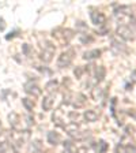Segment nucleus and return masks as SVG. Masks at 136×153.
<instances>
[{
    "mask_svg": "<svg viewBox=\"0 0 136 153\" xmlns=\"http://www.w3.org/2000/svg\"><path fill=\"white\" fill-rule=\"evenodd\" d=\"M91 96H93V100H95V101H101V100L104 99V89H101V88H94Z\"/></svg>",
    "mask_w": 136,
    "mask_h": 153,
    "instance_id": "obj_13",
    "label": "nucleus"
},
{
    "mask_svg": "<svg viewBox=\"0 0 136 153\" xmlns=\"http://www.w3.org/2000/svg\"><path fill=\"white\" fill-rule=\"evenodd\" d=\"M72 37H74V32H72V30H70V29H65V30H64V38H65L67 41H68V40H71Z\"/></svg>",
    "mask_w": 136,
    "mask_h": 153,
    "instance_id": "obj_17",
    "label": "nucleus"
},
{
    "mask_svg": "<svg viewBox=\"0 0 136 153\" xmlns=\"http://www.w3.org/2000/svg\"><path fill=\"white\" fill-rule=\"evenodd\" d=\"M83 67H76L75 68V71H74V74H75V76L76 78H80V76H82V74H83Z\"/></svg>",
    "mask_w": 136,
    "mask_h": 153,
    "instance_id": "obj_19",
    "label": "nucleus"
},
{
    "mask_svg": "<svg viewBox=\"0 0 136 153\" xmlns=\"http://www.w3.org/2000/svg\"><path fill=\"white\" fill-rule=\"evenodd\" d=\"M131 22H132V26L136 29V19L135 18H131Z\"/></svg>",
    "mask_w": 136,
    "mask_h": 153,
    "instance_id": "obj_27",
    "label": "nucleus"
},
{
    "mask_svg": "<svg viewBox=\"0 0 136 153\" xmlns=\"http://www.w3.org/2000/svg\"><path fill=\"white\" fill-rule=\"evenodd\" d=\"M22 104L27 111H33V108H34V101L30 99H22Z\"/></svg>",
    "mask_w": 136,
    "mask_h": 153,
    "instance_id": "obj_14",
    "label": "nucleus"
},
{
    "mask_svg": "<svg viewBox=\"0 0 136 153\" xmlns=\"http://www.w3.org/2000/svg\"><path fill=\"white\" fill-rule=\"evenodd\" d=\"M72 104L75 108H80V107H83V105L86 104V97L83 94H80V93H78V94L75 96V99H74Z\"/></svg>",
    "mask_w": 136,
    "mask_h": 153,
    "instance_id": "obj_9",
    "label": "nucleus"
},
{
    "mask_svg": "<svg viewBox=\"0 0 136 153\" xmlns=\"http://www.w3.org/2000/svg\"><path fill=\"white\" fill-rule=\"evenodd\" d=\"M23 52H25V55H30V47L27 44L23 45Z\"/></svg>",
    "mask_w": 136,
    "mask_h": 153,
    "instance_id": "obj_24",
    "label": "nucleus"
},
{
    "mask_svg": "<svg viewBox=\"0 0 136 153\" xmlns=\"http://www.w3.org/2000/svg\"><path fill=\"white\" fill-rule=\"evenodd\" d=\"M132 81H133V82H136V70L132 73Z\"/></svg>",
    "mask_w": 136,
    "mask_h": 153,
    "instance_id": "obj_28",
    "label": "nucleus"
},
{
    "mask_svg": "<svg viewBox=\"0 0 136 153\" xmlns=\"http://www.w3.org/2000/svg\"><path fill=\"white\" fill-rule=\"evenodd\" d=\"M83 116H85V119L87 122H95L97 119L99 118V114L97 111H94V109H89V111L85 112V115H83Z\"/></svg>",
    "mask_w": 136,
    "mask_h": 153,
    "instance_id": "obj_7",
    "label": "nucleus"
},
{
    "mask_svg": "<svg viewBox=\"0 0 136 153\" xmlns=\"http://www.w3.org/2000/svg\"><path fill=\"white\" fill-rule=\"evenodd\" d=\"M91 21L94 25L102 26V25H105V22H106V16H105L102 13H91Z\"/></svg>",
    "mask_w": 136,
    "mask_h": 153,
    "instance_id": "obj_6",
    "label": "nucleus"
},
{
    "mask_svg": "<svg viewBox=\"0 0 136 153\" xmlns=\"http://www.w3.org/2000/svg\"><path fill=\"white\" fill-rule=\"evenodd\" d=\"M116 33H117L118 37H121L123 40H125V41H132L133 38V32L132 29L129 27V26H125V25H121L117 27V30H116Z\"/></svg>",
    "mask_w": 136,
    "mask_h": 153,
    "instance_id": "obj_2",
    "label": "nucleus"
},
{
    "mask_svg": "<svg viewBox=\"0 0 136 153\" xmlns=\"http://www.w3.org/2000/svg\"><path fill=\"white\" fill-rule=\"evenodd\" d=\"M101 56V49H93V51H87L83 57L86 60H91V59H97V57Z\"/></svg>",
    "mask_w": 136,
    "mask_h": 153,
    "instance_id": "obj_10",
    "label": "nucleus"
},
{
    "mask_svg": "<svg viewBox=\"0 0 136 153\" xmlns=\"http://www.w3.org/2000/svg\"><path fill=\"white\" fill-rule=\"evenodd\" d=\"M56 86H57V82H56V81H51V82L46 85V90H48V92H52V90H53L52 88H56Z\"/></svg>",
    "mask_w": 136,
    "mask_h": 153,
    "instance_id": "obj_20",
    "label": "nucleus"
},
{
    "mask_svg": "<svg viewBox=\"0 0 136 153\" xmlns=\"http://www.w3.org/2000/svg\"><path fill=\"white\" fill-rule=\"evenodd\" d=\"M75 152V149H74L72 143L71 142H65L64 143V153H74Z\"/></svg>",
    "mask_w": 136,
    "mask_h": 153,
    "instance_id": "obj_16",
    "label": "nucleus"
},
{
    "mask_svg": "<svg viewBox=\"0 0 136 153\" xmlns=\"http://www.w3.org/2000/svg\"><path fill=\"white\" fill-rule=\"evenodd\" d=\"M97 32L99 33V34H106V33H109V29H98V30H97Z\"/></svg>",
    "mask_w": 136,
    "mask_h": 153,
    "instance_id": "obj_26",
    "label": "nucleus"
},
{
    "mask_svg": "<svg viewBox=\"0 0 136 153\" xmlns=\"http://www.w3.org/2000/svg\"><path fill=\"white\" fill-rule=\"evenodd\" d=\"M128 115H129L131 118H133L136 120V109H131V111L128 112Z\"/></svg>",
    "mask_w": 136,
    "mask_h": 153,
    "instance_id": "obj_25",
    "label": "nucleus"
},
{
    "mask_svg": "<svg viewBox=\"0 0 136 153\" xmlns=\"http://www.w3.org/2000/svg\"><path fill=\"white\" fill-rule=\"evenodd\" d=\"M8 120H10V124H11V127L15 128V130H22V126L19 124L21 122V116L18 114H10L8 115Z\"/></svg>",
    "mask_w": 136,
    "mask_h": 153,
    "instance_id": "obj_5",
    "label": "nucleus"
},
{
    "mask_svg": "<svg viewBox=\"0 0 136 153\" xmlns=\"http://www.w3.org/2000/svg\"><path fill=\"white\" fill-rule=\"evenodd\" d=\"M125 150H127V153H136V148L132 146V145H127Z\"/></svg>",
    "mask_w": 136,
    "mask_h": 153,
    "instance_id": "obj_21",
    "label": "nucleus"
},
{
    "mask_svg": "<svg viewBox=\"0 0 136 153\" xmlns=\"http://www.w3.org/2000/svg\"><path fill=\"white\" fill-rule=\"evenodd\" d=\"M105 75H106V70H105L104 66H99L95 68V79H97V82H101V81H104Z\"/></svg>",
    "mask_w": 136,
    "mask_h": 153,
    "instance_id": "obj_11",
    "label": "nucleus"
},
{
    "mask_svg": "<svg viewBox=\"0 0 136 153\" xmlns=\"http://www.w3.org/2000/svg\"><path fill=\"white\" fill-rule=\"evenodd\" d=\"M48 142L51 143V145H57V143L60 142V135L54 131H49L48 133Z\"/></svg>",
    "mask_w": 136,
    "mask_h": 153,
    "instance_id": "obj_12",
    "label": "nucleus"
},
{
    "mask_svg": "<svg viewBox=\"0 0 136 153\" xmlns=\"http://www.w3.org/2000/svg\"><path fill=\"white\" fill-rule=\"evenodd\" d=\"M106 150H108V143L105 141H101L98 143V153H106Z\"/></svg>",
    "mask_w": 136,
    "mask_h": 153,
    "instance_id": "obj_15",
    "label": "nucleus"
},
{
    "mask_svg": "<svg viewBox=\"0 0 136 153\" xmlns=\"http://www.w3.org/2000/svg\"><path fill=\"white\" fill-rule=\"evenodd\" d=\"M116 153H127L125 146H124V145H118V146L116 148Z\"/></svg>",
    "mask_w": 136,
    "mask_h": 153,
    "instance_id": "obj_22",
    "label": "nucleus"
},
{
    "mask_svg": "<svg viewBox=\"0 0 136 153\" xmlns=\"http://www.w3.org/2000/svg\"><path fill=\"white\" fill-rule=\"evenodd\" d=\"M80 41H82L83 44H86V42H91L93 41V37H90V36H85V34H80Z\"/></svg>",
    "mask_w": 136,
    "mask_h": 153,
    "instance_id": "obj_18",
    "label": "nucleus"
},
{
    "mask_svg": "<svg viewBox=\"0 0 136 153\" xmlns=\"http://www.w3.org/2000/svg\"><path fill=\"white\" fill-rule=\"evenodd\" d=\"M7 148H8V145H7L6 142H0V153H3L7 150Z\"/></svg>",
    "mask_w": 136,
    "mask_h": 153,
    "instance_id": "obj_23",
    "label": "nucleus"
},
{
    "mask_svg": "<svg viewBox=\"0 0 136 153\" xmlns=\"http://www.w3.org/2000/svg\"><path fill=\"white\" fill-rule=\"evenodd\" d=\"M74 49H68V51L63 52V53L59 56V59H57V66L61 67V68H64V67H68L71 64V62H72L74 59Z\"/></svg>",
    "mask_w": 136,
    "mask_h": 153,
    "instance_id": "obj_1",
    "label": "nucleus"
},
{
    "mask_svg": "<svg viewBox=\"0 0 136 153\" xmlns=\"http://www.w3.org/2000/svg\"><path fill=\"white\" fill-rule=\"evenodd\" d=\"M53 107V96H46L42 100V109L44 111H51Z\"/></svg>",
    "mask_w": 136,
    "mask_h": 153,
    "instance_id": "obj_8",
    "label": "nucleus"
},
{
    "mask_svg": "<svg viewBox=\"0 0 136 153\" xmlns=\"http://www.w3.org/2000/svg\"><path fill=\"white\" fill-rule=\"evenodd\" d=\"M53 53H54V47L51 44H48L46 47H44V51L41 53V60L45 62V63H49L53 57Z\"/></svg>",
    "mask_w": 136,
    "mask_h": 153,
    "instance_id": "obj_4",
    "label": "nucleus"
},
{
    "mask_svg": "<svg viewBox=\"0 0 136 153\" xmlns=\"http://www.w3.org/2000/svg\"><path fill=\"white\" fill-rule=\"evenodd\" d=\"M25 92L27 94H32L33 97H38V96L41 94V88L34 82H27V83H25Z\"/></svg>",
    "mask_w": 136,
    "mask_h": 153,
    "instance_id": "obj_3",
    "label": "nucleus"
}]
</instances>
